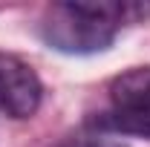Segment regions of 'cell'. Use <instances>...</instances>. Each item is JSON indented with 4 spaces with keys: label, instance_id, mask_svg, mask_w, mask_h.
Instances as JSON below:
<instances>
[{
    "label": "cell",
    "instance_id": "cell-1",
    "mask_svg": "<svg viewBox=\"0 0 150 147\" xmlns=\"http://www.w3.org/2000/svg\"><path fill=\"white\" fill-rule=\"evenodd\" d=\"M144 3L118 0H69L43 9L40 37L64 55H95L110 49L121 26L136 18H147Z\"/></svg>",
    "mask_w": 150,
    "mask_h": 147
},
{
    "label": "cell",
    "instance_id": "cell-2",
    "mask_svg": "<svg viewBox=\"0 0 150 147\" xmlns=\"http://www.w3.org/2000/svg\"><path fill=\"white\" fill-rule=\"evenodd\" d=\"M43 98L38 72L12 52H0V115L32 118Z\"/></svg>",
    "mask_w": 150,
    "mask_h": 147
},
{
    "label": "cell",
    "instance_id": "cell-3",
    "mask_svg": "<svg viewBox=\"0 0 150 147\" xmlns=\"http://www.w3.org/2000/svg\"><path fill=\"white\" fill-rule=\"evenodd\" d=\"M90 127L98 133H121V136H139V139H150V107H139V104H112L107 112L90 118Z\"/></svg>",
    "mask_w": 150,
    "mask_h": 147
},
{
    "label": "cell",
    "instance_id": "cell-4",
    "mask_svg": "<svg viewBox=\"0 0 150 147\" xmlns=\"http://www.w3.org/2000/svg\"><path fill=\"white\" fill-rule=\"evenodd\" d=\"M110 98L115 107H121V104L150 107V64L121 72L110 84Z\"/></svg>",
    "mask_w": 150,
    "mask_h": 147
},
{
    "label": "cell",
    "instance_id": "cell-5",
    "mask_svg": "<svg viewBox=\"0 0 150 147\" xmlns=\"http://www.w3.org/2000/svg\"><path fill=\"white\" fill-rule=\"evenodd\" d=\"M64 147H124V144L112 141L107 136H84V139H69Z\"/></svg>",
    "mask_w": 150,
    "mask_h": 147
}]
</instances>
